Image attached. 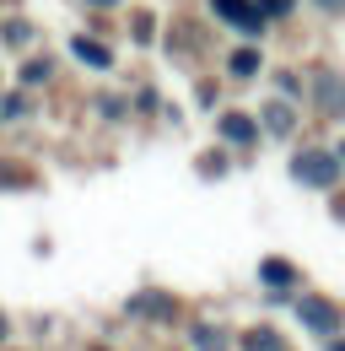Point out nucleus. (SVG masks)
I'll use <instances>...</instances> for the list:
<instances>
[{"mask_svg":"<svg viewBox=\"0 0 345 351\" xmlns=\"http://www.w3.org/2000/svg\"><path fill=\"white\" fill-rule=\"evenodd\" d=\"M92 5H114V0H92Z\"/></svg>","mask_w":345,"mask_h":351,"instance_id":"a211bd4d","label":"nucleus"},{"mask_svg":"<svg viewBox=\"0 0 345 351\" xmlns=\"http://www.w3.org/2000/svg\"><path fill=\"white\" fill-rule=\"evenodd\" d=\"M243 351H286V341H281L275 330H264V324H259V330L243 335Z\"/></svg>","mask_w":345,"mask_h":351,"instance_id":"423d86ee","label":"nucleus"},{"mask_svg":"<svg viewBox=\"0 0 345 351\" xmlns=\"http://www.w3.org/2000/svg\"><path fill=\"white\" fill-rule=\"evenodd\" d=\"M329 351H345V341H329Z\"/></svg>","mask_w":345,"mask_h":351,"instance_id":"dca6fc26","label":"nucleus"},{"mask_svg":"<svg viewBox=\"0 0 345 351\" xmlns=\"http://www.w3.org/2000/svg\"><path fill=\"white\" fill-rule=\"evenodd\" d=\"M313 97H318V114H329V119L345 114V82L335 71H313Z\"/></svg>","mask_w":345,"mask_h":351,"instance_id":"f03ea898","label":"nucleus"},{"mask_svg":"<svg viewBox=\"0 0 345 351\" xmlns=\"http://www.w3.org/2000/svg\"><path fill=\"white\" fill-rule=\"evenodd\" d=\"M135 313H151V319H172V298H157V292H146V298H135Z\"/></svg>","mask_w":345,"mask_h":351,"instance_id":"0eeeda50","label":"nucleus"},{"mask_svg":"<svg viewBox=\"0 0 345 351\" xmlns=\"http://www.w3.org/2000/svg\"><path fill=\"white\" fill-rule=\"evenodd\" d=\"M211 5L232 22V27H243V33H259V27H264V11L248 5V0H211Z\"/></svg>","mask_w":345,"mask_h":351,"instance_id":"20e7f679","label":"nucleus"},{"mask_svg":"<svg viewBox=\"0 0 345 351\" xmlns=\"http://www.w3.org/2000/svg\"><path fill=\"white\" fill-rule=\"evenodd\" d=\"M259 276H264L270 287H292V281H297V270H292L286 260H264V265H259Z\"/></svg>","mask_w":345,"mask_h":351,"instance_id":"6e6552de","label":"nucleus"},{"mask_svg":"<svg viewBox=\"0 0 345 351\" xmlns=\"http://www.w3.org/2000/svg\"><path fill=\"white\" fill-rule=\"evenodd\" d=\"M264 125L275 135H292V125H297V114L286 108V103H264Z\"/></svg>","mask_w":345,"mask_h":351,"instance_id":"39448f33","label":"nucleus"},{"mask_svg":"<svg viewBox=\"0 0 345 351\" xmlns=\"http://www.w3.org/2000/svg\"><path fill=\"white\" fill-rule=\"evenodd\" d=\"M5 38H11V44H27V38H33V27H27V22H11V27H5Z\"/></svg>","mask_w":345,"mask_h":351,"instance_id":"4468645a","label":"nucleus"},{"mask_svg":"<svg viewBox=\"0 0 345 351\" xmlns=\"http://www.w3.org/2000/svg\"><path fill=\"white\" fill-rule=\"evenodd\" d=\"M297 313H302V324H307V330H318V335H329V330L340 324V308L329 303V298H302Z\"/></svg>","mask_w":345,"mask_h":351,"instance_id":"7ed1b4c3","label":"nucleus"},{"mask_svg":"<svg viewBox=\"0 0 345 351\" xmlns=\"http://www.w3.org/2000/svg\"><path fill=\"white\" fill-rule=\"evenodd\" d=\"M292 173H297L302 184H318V189H329V184L340 178V157H335V152H297Z\"/></svg>","mask_w":345,"mask_h":351,"instance_id":"f257e3e1","label":"nucleus"},{"mask_svg":"<svg viewBox=\"0 0 345 351\" xmlns=\"http://www.w3.org/2000/svg\"><path fill=\"white\" fill-rule=\"evenodd\" d=\"M71 49L81 54L86 65H114V60H108V49H103V44H92V38H76V44H71Z\"/></svg>","mask_w":345,"mask_h":351,"instance_id":"9b49d317","label":"nucleus"},{"mask_svg":"<svg viewBox=\"0 0 345 351\" xmlns=\"http://www.w3.org/2000/svg\"><path fill=\"white\" fill-rule=\"evenodd\" d=\"M221 135L238 141V146H248V141H254V125H248L243 114H227V119H221Z\"/></svg>","mask_w":345,"mask_h":351,"instance_id":"1a4fd4ad","label":"nucleus"},{"mask_svg":"<svg viewBox=\"0 0 345 351\" xmlns=\"http://www.w3.org/2000/svg\"><path fill=\"white\" fill-rule=\"evenodd\" d=\"M0 114H5V119H22V114H27V97H22V92H11V97L0 103Z\"/></svg>","mask_w":345,"mask_h":351,"instance_id":"ddd939ff","label":"nucleus"},{"mask_svg":"<svg viewBox=\"0 0 345 351\" xmlns=\"http://www.w3.org/2000/svg\"><path fill=\"white\" fill-rule=\"evenodd\" d=\"M259 71V54L254 49H238V54H232V76H254Z\"/></svg>","mask_w":345,"mask_h":351,"instance_id":"f8f14e48","label":"nucleus"},{"mask_svg":"<svg viewBox=\"0 0 345 351\" xmlns=\"http://www.w3.org/2000/svg\"><path fill=\"white\" fill-rule=\"evenodd\" d=\"M318 5H324V11H345V0H318Z\"/></svg>","mask_w":345,"mask_h":351,"instance_id":"2eb2a0df","label":"nucleus"},{"mask_svg":"<svg viewBox=\"0 0 345 351\" xmlns=\"http://www.w3.org/2000/svg\"><path fill=\"white\" fill-rule=\"evenodd\" d=\"M5 330H11V324H5V319H0V341H5Z\"/></svg>","mask_w":345,"mask_h":351,"instance_id":"f3484780","label":"nucleus"},{"mask_svg":"<svg viewBox=\"0 0 345 351\" xmlns=\"http://www.w3.org/2000/svg\"><path fill=\"white\" fill-rule=\"evenodd\" d=\"M194 346L200 351H227V335H221L216 324H194Z\"/></svg>","mask_w":345,"mask_h":351,"instance_id":"9d476101","label":"nucleus"}]
</instances>
